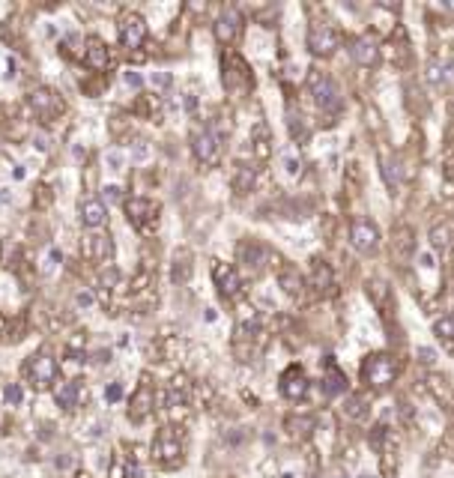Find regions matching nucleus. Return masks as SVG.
I'll return each instance as SVG.
<instances>
[{
  "instance_id": "nucleus-24",
  "label": "nucleus",
  "mask_w": 454,
  "mask_h": 478,
  "mask_svg": "<svg viewBox=\"0 0 454 478\" xmlns=\"http://www.w3.org/2000/svg\"><path fill=\"white\" fill-rule=\"evenodd\" d=\"M192 251L188 248H180L173 254V263H171V281L173 284H185L188 278H192Z\"/></svg>"
},
{
  "instance_id": "nucleus-25",
  "label": "nucleus",
  "mask_w": 454,
  "mask_h": 478,
  "mask_svg": "<svg viewBox=\"0 0 454 478\" xmlns=\"http://www.w3.org/2000/svg\"><path fill=\"white\" fill-rule=\"evenodd\" d=\"M188 398H192V383H188L185 377H176V380H171V386H168V407H171V413H176L180 407H185Z\"/></svg>"
},
{
  "instance_id": "nucleus-6",
  "label": "nucleus",
  "mask_w": 454,
  "mask_h": 478,
  "mask_svg": "<svg viewBox=\"0 0 454 478\" xmlns=\"http://www.w3.org/2000/svg\"><path fill=\"white\" fill-rule=\"evenodd\" d=\"M57 371H60V365H57V359H54L48 350L33 353L30 359L24 362V374L30 377V383L36 388H48L54 380H57Z\"/></svg>"
},
{
  "instance_id": "nucleus-12",
  "label": "nucleus",
  "mask_w": 454,
  "mask_h": 478,
  "mask_svg": "<svg viewBox=\"0 0 454 478\" xmlns=\"http://www.w3.org/2000/svg\"><path fill=\"white\" fill-rule=\"evenodd\" d=\"M213 278H215L218 293L225 296V299H239V296H242V278H239V272H236V266L218 260V263L213 266Z\"/></svg>"
},
{
  "instance_id": "nucleus-22",
  "label": "nucleus",
  "mask_w": 454,
  "mask_h": 478,
  "mask_svg": "<svg viewBox=\"0 0 454 478\" xmlns=\"http://www.w3.org/2000/svg\"><path fill=\"white\" fill-rule=\"evenodd\" d=\"M311 287L317 293H332V287H335V272H332V266L320 258L311 263Z\"/></svg>"
},
{
  "instance_id": "nucleus-8",
  "label": "nucleus",
  "mask_w": 454,
  "mask_h": 478,
  "mask_svg": "<svg viewBox=\"0 0 454 478\" xmlns=\"http://www.w3.org/2000/svg\"><path fill=\"white\" fill-rule=\"evenodd\" d=\"M192 150H194V159L206 164V168H213V164H218L221 159V138L215 135V129H197L194 138H192Z\"/></svg>"
},
{
  "instance_id": "nucleus-37",
  "label": "nucleus",
  "mask_w": 454,
  "mask_h": 478,
  "mask_svg": "<svg viewBox=\"0 0 454 478\" xmlns=\"http://www.w3.org/2000/svg\"><path fill=\"white\" fill-rule=\"evenodd\" d=\"M57 260H60V251H51L48 258L42 260V269H39V272H42V275H51L54 269H57Z\"/></svg>"
},
{
  "instance_id": "nucleus-31",
  "label": "nucleus",
  "mask_w": 454,
  "mask_h": 478,
  "mask_svg": "<svg viewBox=\"0 0 454 478\" xmlns=\"http://www.w3.org/2000/svg\"><path fill=\"white\" fill-rule=\"evenodd\" d=\"M434 335L442 344H451L454 341V314H442L437 323H434Z\"/></svg>"
},
{
  "instance_id": "nucleus-23",
  "label": "nucleus",
  "mask_w": 454,
  "mask_h": 478,
  "mask_svg": "<svg viewBox=\"0 0 454 478\" xmlns=\"http://www.w3.org/2000/svg\"><path fill=\"white\" fill-rule=\"evenodd\" d=\"M427 81L434 87L454 84V60H430L427 66Z\"/></svg>"
},
{
  "instance_id": "nucleus-28",
  "label": "nucleus",
  "mask_w": 454,
  "mask_h": 478,
  "mask_svg": "<svg viewBox=\"0 0 454 478\" xmlns=\"http://www.w3.org/2000/svg\"><path fill=\"white\" fill-rule=\"evenodd\" d=\"M278 284L287 296H302V287H305L302 275H299V269H293V266H284L278 272Z\"/></svg>"
},
{
  "instance_id": "nucleus-26",
  "label": "nucleus",
  "mask_w": 454,
  "mask_h": 478,
  "mask_svg": "<svg viewBox=\"0 0 454 478\" xmlns=\"http://www.w3.org/2000/svg\"><path fill=\"white\" fill-rule=\"evenodd\" d=\"M54 398H57V407H63L66 413H72V409L78 407V401H81V383H75V380L60 383Z\"/></svg>"
},
{
  "instance_id": "nucleus-46",
  "label": "nucleus",
  "mask_w": 454,
  "mask_h": 478,
  "mask_svg": "<svg viewBox=\"0 0 454 478\" xmlns=\"http://www.w3.org/2000/svg\"><path fill=\"white\" fill-rule=\"evenodd\" d=\"M105 197H108V201H117V197H120V188H117V185L105 188Z\"/></svg>"
},
{
  "instance_id": "nucleus-4",
  "label": "nucleus",
  "mask_w": 454,
  "mask_h": 478,
  "mask_svg": "<svg viewBox=\"0 0 454 478\" xmlns=\"http://www.w3.org/2000/svg\"><path fill=\"white\" fill-rule=\"evenodd\" d=\"M221 69H225V75H221V81H225L227 93H234V96H246V93L251 90L254 78H251V69H248V63L242 60L239 54L227 51L225 57H221Z\"/></svg>"
},
{
  "instance_id": "nucleus-17",
  "label": "nucleus",
  "mask_w": 454,
  "mask_h": 478,
  "mask_svg": "<svg viewBox=\"0 0 454 478\" xmlns=\"http://www.w3.org/2000/svg\"><path fill=\"white\" fill-rule=\"evenodd\" d=\"M87 66H90L93 72H108V66H111V54H108V45L102 39H96V36H90L87 39V48H84V57H81Z\"/></svg>"
},
{
  "instance_id": "nucleus-16",
  "label": "nucleus",
  "mask_w": 454,
  "mask_h": 478,
  "mask_svg": "<svg viewBox=\"0 0 454 478\" xmlns=\"http://www.w3.org/2000/svg\"><path fill=\"white\" fill-rule=\"evenodd\" d=\"M267 260H269V248L263 246V242H257V239H246L239 246V263H246L251 272H260L263 266H267Z\"/></svg>"
},
{
  "instance_id": "nucleus-14",
  "label": "nucleus",
  "mask_w": 454,
  "mask_h": 478,
  "mask_svg": "<svg viewBox=\"0 0 454 478\" xmlns=\"http://www.w3.org/2000/svg\"><path fill=\"white\" fill-rule=\"evenodd\" d=\"M278 388H281V395L287 398V401H302V398L308 395V377H305V371L299 368V365H290V368L281 374Z\"/></svg>"
},
{
  "instance_id": "nucleus-20",
  "label": "nucleus",
  "mask_w": 454,
  "mask_h": 478,
  "mask_svg": "<svg viewBox=\"0 0 454 478\" xmlns=\"http://www.w3.org/2000/svg\"><path fill=\"white\" fill-rule=\"evenodd\" d=\"M108 221V209L99 197H87L81 204V225L84 227H102Z\"/></svg>"
},
{
  "instance_id": "nucleus-45",
  "label": "nucleus",
  "mask_w": 454,
  "mask_h": 478,
  "mask_svg": "<svg viewBox=\"0 0 454 478\" xmlns=\"http://www.w3.org/2000/svg\"><path fill=\"white\" fill-rule=\"evenodd\" d=\"M126 84H129V87H141V75H135V72H126Z\"/></svg>"
},
{
  "instance_id": "nucleus-1",
  "label": "nucleus",
  "mask_w": 454,
  "mask_h": 478,
  "mask_svg": "<svg viewBox=\"0 0 454 478\" xmlns=\"http://www.w3.org/2000/svg\"><path fill=\"white\" fill-rule=\"evenodd\" d=\"M152 461L162 470H176L183 466V437L176 433V428H162L152 440Z\"/></svg>"
},
{
  "instance_id": "nucleus-7",
  "label": "nucleus",
  "mask_w": 454,
  "mask_h": 478,
  "mask_svg": "<svg viewBox=\"0 0 454 478\" xmlns=\"http://www.w3.org/2000/svg\"><path fill=\"white\" fill-rule=\"evenodd\" d=\"M350 246L359 254H374L380 248V230H376V225L371 218L356 216L350 221Z\"/></svg>"
},
{
  "instance_id": "nucleus-44",
  "label": "nucleus",
  "mask_w": 454,
  "mask_h": 478,
  "mask_svg": "<svg viewBox=\"0 0 454 478\" xmlns=\"http://www.w3.org/2000/svg\"><path fill=\"white\" fill-rule=\"evenodd\" d=\"M75 302H78L81 308H90L93 305V293H78V296H75Z\"/></svg>"
},
{
  "instance_id": "nucleus-2",
  "label": "nucleus",
  "mask_w": 454,
  "mask_h": 478,
  "mask_svg": "<svg viewBox=\"0 0 454 478\" xmlns=\"http://www.w3.org/2000/svg\"><path fill=\"white\" fill-rule=\"evenodd\" d=\"M308 90H311V96H314V105L320 111H326V114H338L341 105H344L338 84L320 69H311V75H308Z\"/></svg>"
},
{
  "instance_id": "nucleus-10",
  "label": "nucleus",
  "mask_w": 454,
  "mask_h": 478,
  "mask_svg": "<svg viewBox=\"0 0 454 478\" xmlns=\"http://www.w3.org/2000/svg\"><path fill=\"white\" fill-rule=\"evenodd\" d=\"M30 108L36 111V117H42L45 123H51V120H57L63 114L66 105H63V99L54 90H48V87H39V90L30 93Z\"/></svg>"
},
{
  "instance_id": "nucleus-5",
  "label": "nucleus",
  "mask_w": 454,
  "mask_h": 478,
  "mask_svg": "<svg viewBox=\"0 0 454 478\" xmlns=\"http://www.w3.org/2000/svg\"><path fill=\"white\" fill-rule=\"evenodd\" d=\"M159 213H162V204L152 201V197H132V201H126L129 225L141 233H150L159 225Z\"/></svg>"
},
{
  "instance_id": "nucleus-43",
  "label": "nucleus",
  "mask_w": 454,
  "mask_h": 478,
  "mask_svg": "<svg viewBox=\"0 0 454 478\" xmlns=\"http://www.w3.org/2000/svg\"><path fill=\"white\" fill-rule=\"evenodd\" d=\"M418 260H422V269H434V266H437V258H434V254H422V258H418Z\"/></svg>"
},
{
  "instance_id": "nucleus-19",
  "label": "nucleus",
  "mask_w": 454,
  "mask_h": 478,
  "mask_svg": "<svg viewBox=\"0 0 454 478\" xmlns=\"http://www.w3.org/2000/svg\"><path fill=\"white\" fill-rule=\"evenodd\" d=\"M380 174H383L385 185H389V195H392V197H397V195H401L404 171H401V164H397V159H395V155H383V159H380Z\"/></svg>"
},
{
  "instance_id": "nucleus-30",
  "label": "nucleus",
  "mask_w": 454,
  "mask_h": 478,
  "mask_svg": "<svg viewBox=\"0 0 454 478\" xmlns=\"http://www.w3.org/2000/svg\"><path fill=\"white\" fill-rule=\"evenodd\" d=\"M90 258L99 260V263H111V258H114V242H111V237H93L90 239Z\"/></svg>"
},
{
  "instance_id": "nucleus-3",
  "label": "nucleus",
  "mask_w": 454,
  "mask_h": 478,
  "mask_svg": "<svg viewBox=\"0 0 454 478\" xmlns=\"http://www.w3.org/2000/svg\"><path fill=\"white\" fill-rule=\"evenodd\" d=\"M397 377V362L389 353H371L368 359L362 362V380L371 388H385L392 386Z\"/></svg>"
},
{
  "instance_id": "nucleus-36",
  "label": "nucleus",
  "mask_w": 454,
  "mask_h": 478,
  "mask_svg": "<svg viewBox=\"0 0 454 478\" xmlns=\"http://www.w3.org/2000/svg\"><path fill=\"white\" fill-rule=\"evenodd\" d=\"M21 398H24V392H21V386H18V383L6 386V392H3V401H6L9 407H18V404H21Z\"/></svg>"
},
{
  "instance_id": "nucleus-9",
  "label": "nucleus",
  "mask_w": 454,
  "mask_h": 478,
  "mask_svg": "<svg viewBox=\"0 0 454 478\" xmlns=\"http://www.w3.org/2000/svg\"><path fill=\"white\" fill-rule=\"evenodd\" d=\"M338 30L326 24V21H314L311 30H308V51L314 54V57H329V54H335L338 48Z\"/></svg>"
},
{
  "instance_id": "nucleus-40",
  "label": "nucleus",
  "mask_w": 454,
  "mask_h": 478,
  "mask_svg": "<svg viewBox=\"0 0 454 478\" xmlns=\"http://www.w3.org/2000/svg\"><path fill=\"white\" fill-rule=\"evenodd\" d=\"M147 155H150V147H147V143H138L135 153H132V159H135V162H143Z\"/></svg>"
},
{
  "instance_id": "nucleus-32",
  "label": "nucleus",
  "mask_w": 454,
  "mask_h": 478,
  "mask_svg": "<svg viewBox=\"0 0 454 478\" xmlns=\"http://www.w3.org/2000/svg\"><path fill=\"white\" fill-rule=\"evenodd\" d=\"M395 251H397V258H404V254H409L413 251V230H397V239H395Z\"/></svg>"
},
{
  "instance_id": "nucleus-39",
  "label": "nucleus",
  "mask_w": 454,
  "mask_h": 478,
  "mask_svg": "<svg viewBox=\"0 0 454 478\" xmlns=\"http://www.w3.org/2000/svg\"><path fill=\"white\" fill-rule=\"evenodd\" d=\"M105 162L111 164V171H123V155H120L117 150H111V153L105 155Z\"/></svg>"
},
{
  "instance_id": "nucleus-38",
  "label": "nucleus",
  "mask_w": 454,
  "mask_h": 478,
  "mask_svg": "<svg viewBox=\"0 0 454 478\" xmlns=\"http://www.w3.org/2000/svg\"><path fill=\"white\" fill-rule=\"evenodd\" d=\"M299 171H302V164H299L296 155H284V174L287 176H299Z\"/></svg>"
},
{
  "instance_id": "nucleus-13",
  "label": "nucleus",
  "mask_w": 454,
  "mask_h": 478,
  "mask_svg": "<svg viewBox=\"0 0 454 478\" xmlns=\"http://www.w3.org/2000/svg\"><path fill=\"white\" fill-rule=\"evenodd\" d=\"M152 409H156V392H152V386H150V377H143L141 380V386L135 388V395H132V407H129V419L132 421H141L147 419Z\"/></svg>"
},
{
  "instance_id": "nucleus-33",
  "label": "nucleus",
  "mask_w": 454,
  "mask_h": 478,
  "mask_svg": "<svg viewBox=\"0 0 454 478\" xmlns=\"http://www.w3.org/2000/svg\"><path fill=\"white\" fill-rule=\"evenodd\" d=\"M344 413L350 416V419H364V413H368V401H364V398H350L347 401V407H344Z\"/></svg>"
},
{
  "instance_id": "nucleus-34",
  "label": "nucleus",
  "mask_w": 454,
  "mask_h": 478,
  "mask_svg": "<svg viewBox=\"0 0 454 478\" xmlns=\"http://www.w3.org/2000/svg\"><path fill=\"white\" fill-rule=\"evenodd\" d=\"M448 237H451L448 225H439V227L430 230V246H434V248H446L448 246Z\"/></svg>"
},
{
  "instance_id": "nucleus-18",
  "label": "nucleus",
  "mask_w": 454,
  "mask_h": 478,
  "mask_svg": "<svg viewBox=\"0 0 454 478\" xmlns=\"http://www.w3.org/2000/svg\"><path fill=\"white\" fill-rule=\"evenodd\" d=\"M350 57L359 66H374L380 60V48H376V42L371 36H359V39H353V45H350Z\"/></svg>"
},
{
  "instance_id": "nucleus-27",
  "label": "nucleus",
  "mask_w": 454,
  "mask_h": 478,
  "mask_svg": "<svg viewBox=\"0 0 454 478\" xmlns=\"http://www.w3.org/2000/svg\"><path fill=\"white\" fill-rule=\"evenodd\" d=\"M254 183H257V168L254 164H236L234 171V192L236 195H248Z\"/></svg>"
},
{
  "instance_id": "nucleus-15",
  "label": "nucleus",
  "mask_w": 454,
  "mask_h": 478,
  "mask_svg": "<svg viewBox=\"0 0 454 478\" xmlns=\"http://www.w3.org/2000/svg\"><path fill=\"white\" fill-rule=\"evenodd\" d=\"M239 30H242V15L236 13V9H225V13L218 15V21H215V39L221 42V45H234Z\"/></svg>"
},
{
  "instance_id": "nucleus-42",
  "label": "nucleus",
  "mask_w": 454,
  "mask_h": 478,
  "mask_svg": "<svg viewBox=\"0 0 454 478\" xmlns=\"http://www.w3.org/2000/svg\"><path fill=\"white\" fill-rule=\"evenodd\" d=\"M150 81L156 84V87H168L171 84V75H164V72L162 75H150Z\"/></svg>"
},
{
  "instance_id": "nucleus-21",
  "label": "nucleus",
  "mask_w": 454,
  "mask_h": 478,
  "mask_svg": "<svg viewBox=\"0 0 454 478\" xmlns=\"http://www.w3.org/2000/svg\"><path fill=\"white\" fill-rule=\"evenodd\" d=\"M347 392V374L338 368V365H326V371H323V395L326 398H338V395H344Z\"/></svg>"
},
{
  "instance_id": "nucleus-41",
  "label": "nucleus",
  "mask_w": 454,
  "mask_h": 478,
  "mask_svg": "<svg viewBox=\"0 0 454 478\" xmlns=\"http://www.w3.org/2000/svg\"><path fill=\"white\" fill-rule=\"evenodd\" d=\"M120 395H123V388H120V383H114V386H111L108 392H105V398H108L111 404H114V401H120Z\"/></svg>"
},
{
  "instance_id": "nucleus-29",
  "label": "nucleus",
  "mask_w": 454,
  "mask_h": 478,
  "mask_svg": "<svg viewBox=\"0 0 454 478\" xmlns=\"http://www.w3.org/2000/svg\"><path fill=\"white\" fill-rule=\"evenodd\" d=\"M251 141H254V153H257L260 159H267V155L272 153V147H269L272 138H269V126L267 123H257L251 129Z\"/></svg>"
},
{
  "instance_id": "nucleus-35",
  "label": "nucleus",
  "mask_w": 454,
  "mask_h": 478,
  "mask_svg": "<svg viewBox=\"0 0 454 478\" xmlns=\"http://www.w3.org/2000/svg\"><path fill=\"white\" fill-rule=\"evenodd\" d=\"M290 135L296 138V141H302L305 138V123H302V114H296V111H290Z\"/></svg>"
},
{
  "instance_id": "nucleus-11",
  "label": "nucleus",
  "mask_w": 454,
  "mask_h": 478,
  "mask_svg": "<svg viewBox=\"0 0 454 478\" xmlns=\"http://www.w3.org/2000/svg\"><path fill=\"white\" fill-rule=\"evenodd\" d=\"M117 30H120V45L129 48V51L141 48L143 39H147V21H143L138 13H129V15L120 18Z\"/></svg>"
}]
</instances>
